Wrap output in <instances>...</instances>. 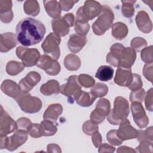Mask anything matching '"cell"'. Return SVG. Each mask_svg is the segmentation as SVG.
Returning <instances> with one entry per match:
<instances>
[{"label": "cell", "mask_w": 153, "mask_h": 153, "mask_svg": "<svg viewBox=\"0 0 153 153\" xmlns=\"http://www.w3.org/2000/svg\"><path fill=\"white\" fill-rule=\"evenodd\" d=\"M16 53L25 67L36 65L41 56L39 51L36 48H29L23 46H19Z\"/></svg>", "instance_id": "cell-7"}, {"label": "cell", "mask_w": 153, "mask_h": 153, "mask_svg": "<svg viewBox=\"0 0 153 153\" xmlns=\"http://www.w3.org/2000/svg\"><path fill=\"white\" fill-rule=\"evenodd\" d=\"M128 29L123 22H116L112 25V35L118 40H122L128 34Z\"/></svg>", "instance_id": "cell-28"}, {"label": "cell", "mask_w": 153, "mask_h": 153, "mask_svg": "<svg viewBox=\"0 0 153 153\" xmlns=\"http://www.w3.org/2000/svg\"><path fill=\"white\" fill-rule=\"evenodd\" d=\"M145 91L143 88H141L137 90L131 91L130 94V101L131 102H137L142 103L145 97Z\"/></svg>", "instance_id": "cell-42"}, {"label": "cell", "mask_w": 153, "mask_h": 153, "mask_svg": "<svg viewBox=\"0 0 153 153\" xmlns=\"http://www.w3.org/2000/svg\"><path fill=\"white\" fill-rule=\"evenodd\" d=\"M63 112V107L59 103H53L49 105L46 109L44 114L43 118L45 120H49L53 123L56 122L59 117Z\"/></svg>", "instance_id": "cell-24"}, {"label": "cell", "mask_w": 153, "mask_h": 153, "mask_svg": "<svg viewBox=\"0 0 153 153\" xmlns=\"http://www.w3.org/2000/svg\"><path fill=\"white\" fill-rule=\"evenodd\" d=\"M96 98L97 97L91 92H85L81 90L76 96L75 100L79 106L88 107L93 103Z\"/></svg>", "instance_id": "cell-27"}, {"label": "cell", "mask_w": 153, "mask_h": 153, "mask_svg": "<svg viewBox=\"0 0 153 153\" xmlns=\"http://www.w3.org/2000/svg\"><path fill=\"white\" fill-rule=\"evenodd\" d=\"M82 129L83 132L89 136L92 135L95 131L99 130L97 124L92 123L90 120L86 121L82 125Z\"/></svg>", "instance_id": "cell-44"}, {"label": "cell", "mask_w": 153, "mask_h": 153, "mask_svg": "<svg viewBox=\"0 0 153 153\" xmlns=\"http://www.w3.org/2000/svg\"><path fill=\"white\" fill-rule=\"evenodd\" d=\"M152 127L147 128L145 130H139L138 134L137 136V140L139 142H152Z\"/></svg>", "instance_id": "cell-36"}, {"label": "cell", "mask_w": 153, "mask_h": 153, "mask_svg": "<svg viewBox=\"0 0 153 153\" xmlns=\"http://www.w3.org/2000/svg\"><path fill=\"white\" fill-rule=\"evenodd\" d=\"M117 152L118 153H122V152H136L135 150L133 148L128 147L127 146H121L118 148Z\"/></svg>", "instance_id": "cell-56"}, {"label": "cell", "mask_w": 153, "mask_h": 153, "mask_svg": "<svg viewBox=\"0 0 153 153\" xmlns=\"http://www.w3.org/2000/svg\"><path fill=\"white\" fill-rule=\"evenodd\" d=\"M143 85L140 76L136 74H133V79L128 88L131 91L137 90L142 88Z\"/></svg>", "instance_id": "cell-45"}, {"label": "cell", "mask_w": 153, "mask_h": 153, "mask_svg": "<svg viewBox=\"0 0 153 153\" xmlns=\"http://www.w3.org/2000/svg\"><path fill=\"white\" fill-rule=\"evenodd\" d=\"M12 1L9 0L0 1V13H4L12 10Z\"/></svg>", "instance_id": "cell-51"}, {"label": "cell", "mask_w": 153, "mask_h": 153, "mask_svg": "<svg viewBox=\"0 0 153 153\" xmlns=\"http://www.w3.org/2000/svg\"><path fill=\"white\" fill-rule=\"evenodd\" d=\"M63 18L66 20V21L68 23L70 27H72L74 25V20H75V17L74 15L72 13H68L66 14L64 16Z\"/></svg>", "instance_id": "cell-55"}, {"label": "cell", "mask_w": 153, "mask_h": 153, "mask_svg": "<svg viewBox=\"0 0 153 153\" xmlns=\"http://www.w3.org/2000/svg\"><path fill=\"white\" fill-rule=\"evenodd\" d=\"M16 35L12 32H6L1 35L0 51L6 53L13 48L17 45Z\"/></svg>", "instance_id": "cell-20"}, {"label": "cell", "mask_w": 153, "mask_h": 153, "mask_svg": "<svg viewBox=\"0 0 153 153\" xmlns=\"http://www.w3.org/2000/svg\"><path fill=\"white\" fill-rule=\"evenodd\" d=\"M25 67L22 63L12 60L7 63L5 70L8 75L15 76L20 73L25 69Z\"/></svg>", "instance_id": "cell-33"}, {"label": "cell", "mask_w": 153, "mask_h": 153, "mask_svg": "<svg viewBox=\"0 0 153 153\" xmlns=\"http://www.w3.org/2000/svg\"><path fill=\"white\" fill-rule=\"evenodd\" d=\"M91 136H92L91 140L94 146L96 148H99V146L102 144V138L100 133L97 130L95 131Z\"/></svg>", "instance_id": "cell-52"}, {"label": "cell", "mask_w": 153, "mask_h": 153, "mask_svg": "<svg viewBox=\"0 0 153 153\" xmlns=\"http://www.w3.org/2000/svg\"><path fill=\"white\" fill-rule=\"evenodd\" d=\"M114 71L112 68L109 66H100L95 75L96 78L102 81H108L111 80L114 75Z\"/></svg>", "instance_id": "cell-30"}, {"label": "cell", "mask_w": 153, "mask_h": 153, "mask_svg": "<svg viewBox=\"0 0 153 153\" xmlns=\"http://www.w3.org/2000/svg\"><path fill=\"white\" fill-rule=\"evenodd\" d=\"M110 111L111 103L108 99L105 98L100 99L96 103L94 110L90 114V121L96 124L102 123Z\"/></svg>", "instance_id": "cell-9"}, {"label": "cell", "mask_w": 153, "mask_h": 153, "mask_svg": "<svg viewBox=\"0 0 153 153\" xmlns=\"http://www.w3.org/2000/svg\"><path fill=\"white\" fill-rule=\"evenodd\" d=\"M1 88L4 93L14 99H16L22 92L19 85L11 79L4 80L1 84Z\"/></svg>", "instance_id": "cell-21"}, {"label": "cell", "mask_w": 153, "mask_h": 153, "mask_svg": "<svg viewBox=\"0 0 153 153\" xmlns=\"http://www.w3.org/2000/svg\"><path fill=\"white\" fill-rule=\"evenodd\" d=\"M45 32L44 25L32 17H26L20 20L16 29L17 41L25 47L32 46L40 42Z\"/></svg>", "instance_id": "cell-1"}, {"label": "cell", "mask_w": 153, "mask_h": 153, "mask_svg": "<svg viewBox=\"0 0 153 153\" xmlns=\"http://www.w3.org/2000/svg\"><path fill=\"white\" fill-rule=\"evenodd\" d=\"M43 3L45 10L50 17L53 19H56L60 17L62 9L59 2L55 0L44 1Z\"/></svg>", "instance_id": "cell-26"}, {"label": "cell", "mask_w": 153, "mask_h": 153, "mask_svg": "<svg viewBox=\"0 0 153 153\" xmlns=\"http://www.w3.org/2000/svg\"><path fill=\"white\" fill-rule=\"evenodd\" d=\"M81 91V85L78 80V76L71 75L66 83L60 86V93L68 97L69 102L73 103L78 94Z\"/></svg>", "instance_id": "cell-8"}, {"label": "cell", "mask_w": 153, "mask_h": 153, "mask_svg": "<svg viewBox=\"0 0 153 153\" xmlns=\"http://www.w3.org/2000/svg\"><path fill=\"white\" fill-rule=\"evenodd\" d=\"M17 129L16 122L4 111L1 106L0 111V136H7Z\"/></svg>", "instance_id": "cell-12"}, {"label": "cell", "mask_w": 153, "mask_h": 153, "mask_svg": "<svg viewBox=\"0 0 153 153\" xmlns=\"http://www.w3.org/2000/svg\"><path fill=\"white\" fill-rule=\"evenodd\" d=\"M16 124L17 127V130H24L27 133H29V130L33 124L32 121L26 117H21L19 118L16 121Z\"/></svg>", "instance_id": "cell-41"}, {"label": "cell", "mask_w": 153, "mask_h": 153, "mask_svg": "<svg viewBox=\"0 0 153 153\" xmlns=\"http://www.w3.org/2000/svg\"><path fill=\"white\" fill-rule=\"evenodd\" d=\"M136 23L138 29L145 33H150L152 29V23L148 14L145 11H140L136 17Z\"/></svg>", "instance_id": "cell-17"}, {"label": "cell", "mask_w": 153, "mask_h": 153, "mask_svg": "<svg viewBox=\"0 0 153 153\" xmlns=\"http://www.w3.org/2000/svg\"><path fill=\"white\" fill-rule=\"evenodd\" d=\"M136 58V51L131 47H125L123 50L118 68L131 69Z\"/></svg>", "instance_id": "cell-19"}, {"label": "cell", "mask_w": 153, "mask_h": 153, "mask_svg": "<svg viewBox=\"0 0 153 153\" xmlns=\"http://www.w3.org/2000/svg\"><path fill=\"white\" fill-rule=\"evenodd\" d=\"M78 1H74V0H66V1H59V3L60 6V8L62 10L65 11H68L70 10L74 6V5L78 2Z\"/></svg>", "instance_id": "cell-50"}, {"label": "cell", "mask_w": 153, "mask_h": 153, "mask_svg": "<svg viewBox=\"0 0 153 153\" xmlns=\"http://www.w3.org/2000/svg\"><path fill=\"white\" fill-rule=\"evenodd\" d=\"M102 11V6L96 1L88 0L84 2L83 6L80 7L77 10L76 21L82 23H88L100 14Z\"/></svg>", "instance_id": "cell-3"}, {"label": "cell", "mask_w": 153, "mask_h": 153, "mask_svg": "<svg viewBox=\"0 0 153 153\" xmlns=\"http://www.w3.org/2000/svg\"><path fill=\"white\" fill-rule=\"evenodd\" d=\"M114 14L112 9L108 5L102 6V11L97 19L92 25L93 31L95 35H102L112 25Z\"/></svg>", "instance_id": "cell-4"}, {"label": "cell", "mask_w": 153, "mask_h": 153, "mask_svg": "<svg viewBox=\"0 0 153 153\" xmlns=\"http://www.w3.org/2000/svg\"><path fill=\"white\" fill-rule=\"evenodd\" d=\"M117 131V130H111L109 131L106 134V139L108 142L111 145L115 146L120 145L123 142V140L118 136Z\"/></svg>", "instance_id": "cell-43"}, {"label": "cell", "mask_w": 153, "mask_h": 153, "mask_svg": "<svg viewBox=\"0 0 153 153\" xmlns=\"http://www.w3.org/2000/svg\"><path fill=\"white\" fill-rule=\"evenodd\" d=\"M124 46L120 43L113 44L110 48V51L106 56V62L110 65L118 68L121 56Z\"/></svg>", "instance_id": "cell-16"}, {"label": "cell", "mask_w": 153, "mask_h": 153, "mask_svg": "<svg viewBox=\"0 0 153 153\" xmlns=\"http://www.w3.org/2000/svg\"><path fill=\"white\" fill-rule=\"evenodd\" d=\"M51 27L55 34L65 36L69 33L70 26L63 17H59L51 20Z\"/></svg>", "instance_id": "cell-22"}, {"label": "cell", "mask_w": 153, "mask_h": 153, "mask_svg": "<svg viewBox=\"0 0 153 153\" xmlns=\"http://www.w3.org/2000/svg\"><path fill=\"white\" fill-rule=\"evenodd\" d=\"M81 65L79 57L74 54H69L65 57L64 65L69 71H74L78 70Z\"/></svg>", "instance_id": "cell-29"}, {"label": "cell", "mask_w": 153, "mask_h": 153, "mask_svg": "<svg viewBox=\"0 0 153 153\" xmlns=\"http://www.w3.org/2000/svg\"><path fill=\"white\" fill-rule=\"evenodd\" d=\"M133 79V74L131 69L118 68L116 71L114 82L121 87H128Z\"/></svg>", "instance_id": "cell-18"}, {"label": "cell", "mask_w": 153, "mask_h": 153, "mask_svg": "<svg viewBox=\"0 0 153 153\" xmlns=\"http://www.w3.org/2000/svg\"><path fill=\"white\" fill-rule=\"evenodd\" d=\"M119 125L120 127L117 131V133L121 139L123 140H127L137 137L138 130L131 126L128 119H123Z\"/></svg>", "instance_id": "cell-14"}, {"label": "cell", "mask_w": 153, "mask_h": 153, "mask_svg": "<svg viewBox=\"0 0 153 153\" xmlns=\"http://www.w3.org/2000/svg\"><path fill=\"white\" fill-rule=\"evenodd\" d=\"M24 11L27 15L36 16L40 11L39 4L37 1H26L23 5Z\"/></svg>", "instance_id": "cell-31"}, {"label": "cell", "mask_w": 153, "mask_h": 153, "mask_svg": "<svg viewBox=\"0 0 153 153\" xmlns=\"http://www.w3.org/2000/svg\"><path fill=\"white\" fill-rule=\"evenodd\" d=\"M74 30L76 34L85 36L90 30V25L88 23H82L75 21Z\"/></svg>", "instance_id": "cell-40"}, {"label": "cell", "mask_w": 153, "mask_h": 153, "mask_svg": "<svg viewBox=\"0 0 153 153\" xmlns=\"http://www.w3.org/2000/svg\"><path fill=\"white\" fill-rule=\"evenodd\" d=\"M136 152H152V142H140L139 146L136 148Z\"/></svg>", "instance_id": "cell-46"}, {"label": "cell", "mask_w": 153, "mask_h": 153, "mask_svg": "<svg viewBox=\"0 0 153 153\" xmlns=\"http://www.w3.org/2000/svg\"><path fill=\"white\" fill-rule=\"evenodd\" d=\"M60 42L61 39L59 36L54 33L50 32L44 40L41 47L46 55L57 60L60 55L59 48Z\"/></svg>", "instance_id": "cell-6"}, {"label": "cell", "mask_w": 153, "mask_h": 153, "mask_svg": "<svg viewBox=\"0 0 153 153\" xmlns=\"http://www.w3.org/2000/svg\"><path fill=\"white\" fill-rule=\"evenodd\" d=\"M41 79V75L38 72L30 71L20 81L19 85L22 92L28 93L40 81Z\"/></svg>", "instance_id": "cell-15"}, {"label": "cell", "mask_w": 153, "mask_h": 153, "mask_svg": "<svg viewBox=\"0 0 153 153\" xmlns=\"http://www.w3.org/2000/svg\"><path fill=\"white\" fill-rule=\"evenodd\" d=\"M130 45L135 51H140L146 47L147 42L142 37H135L131 41Z\"/></svg>", "instance_id": "cell-39"}, {"label": "cell", "mask_w": 153, "mask_h": 153, "mask_svg": "<svg viewBox=\"0 0 153 153\" xmlns=\"http://www.w3.org/2000/svg\"><path fill=\"white\" fill-rule=\"evenodd\" d=\"M90 92H91L97 97H102L106 95L108 92V87L103 83L97 82L91 88Z\"/></svg>", "instance_id": "cell-35"}, {"label": "cell", "mask_w": 153, "mask_h": 153, "mask_svg": "<svg viewBox=\"0 0 153 153\" xmlns=\"http://www.w3.org/2000/svg\"><path fill=\"white\" fill-rule=\"evenodd\" d=\"M41 128L42 136H51L54 135L57 131V126L53 122L49 120H43L41 123Z\"/></svg>", "instance_id": "cell-32"}, {"label": "cell", "mask_w": 153, "mask_h": 153, "mask_svg": "<svg viewBox=\"0 0 153 153\" xmlns=\"http://www.w3.org/2000/svg\"><path fill=\"white\" fill-rule=\"evenodd\" d=\"M115 151V148L108 144V143H102L99 146V152H114Z\"/></svg>", "instance_id": "cell-53"}, {"label": "cell", "mask_w": 153, "mask_h": 153, "mask_svg": "<svg viewBox=\"0 0 153 153\" xmlns=\"http://www.w3.org/2000/svg\"><path fill=\"white\" fill-rule=\"evenodd\" d=\"M152 95H153L152 88H151L146 93V94H145V101L146 109L151 112L152 111V106H153Z\"/></svg>", "instance_id": "cell-48"}, {"label": "cell", "mask_w": 153, "mask_h": 153, "mask_svg": "<svg viewBox=\"0 0 153 153\" xmlns=\"http://www.w3.org/2000/svg\"><path fill=\"white\" fill-rule=\"evenodd\" d=\"M152 52H153V47L152 45H150L148 47H145L141 51V58L142 60L146 64H152L153 62V57H152Z\"/></svg>", "instance_id": "cell-38"}, {"label": "cell", "mask_w": 153, "mask_h": 153, "mask_svg": "<svg viewBox=\"0 0 153 153\" xmlns=\"http://www.w3.org/2000/svg\"><path fill=\"white\" fill-rule=\"evenodd\" d=\"M152 71L153 66L152 64H145L143 68V75L144 76L149 80L151 82H152Z\"/></svg>", "instance_id": "cell-49"}, {"label": "cell", "mask_w": 153, "mask_h": 153, "mask_svg": "<svg viewBox=\"0 0 153 153\" xmlns=\"http://www.w3.org/2000/svg\"><path fill=\"white\" fill-rule=\"evenodd\" d=\"M78 80L79 84L85 88L93 87L95 84L94 79L87 74H80L78 76Z\"/></svg>", "instance_id": "cell-37"}, {"label": "cell", "mask_w": 153, "mask_h": 153, "mask_svg": "<svg viewBox=\"0 0 153 153\" xmlns=\"http://www.w3.org/2000/svg\"><path fill=\"white\" fill-rule=\"evenodd\" d=\"M36 65L50 75L55 76L60 72V65L57 60L46 54L40 56Z\"/></svg>", "instance_id": "cell-10"}, {"label": "cell", "mask_w": 153, "mask_h": 153, "mask_svg": "<svg viewBox=\"0 0 153 153\" xmlns=\"http://www.w3.org/2000/svg\"><path fill=\"white\" fill-rule=\"evenodd\" d=\"M130 108L134 121L136 125L140 128L146 127L149 123V118L142 103L137 102H131Z\"/></svg>", "instance_id": "cell-11"}, {"label": "cell", "mask_w": 153, "mask_h": 153, "mask_svg": "<svg viewBox=\"0 0 153 153\" xmlns=\"http://www.w3.org/2000/svg\"><path fill=\"white\" fill-rule=\"evenodd\" d=\"M28 133L22 130H16L14 134L7 137L6 149L10 151L16 150L19 146L24 144L27 139Z\"/></svg>", "instance_id": "cell-13"}, {"label": "cell", "mask_w": 153, "mask_h": 153, "mask_svg": "<svg viewBox=\"0 0 153 153\" xmlns=\"http://www.w3.org/2000/svg\"><path fill=\"white\" fill-rule=\"evenodd\" d=\"M129 112L128 102L126 99L118 96L115 99L113 109L107 115V120L112 125H119L123 119L127 118Z\"/></svg>", "instance_id": "cell-2"}, {"label": "cell", "mask_w": 153, "mask_h": 153, "mask_svg": "<svg viewBox=\"0 0 153 153\" xmlns=\"http://www.w3.org/2000/svg\"><path fill=\"white\" fill-rule=\"evenodd\" d=\"M40 91L45 96L57 94L60 93V86L57 81L51 79L41 86Z\"/></svg>", "instance_id": "cell-25"}, {"label": "cell", "mask_w": 153, "mask_h": 153, "mask_svg": "<svg viewBox=\"0 0 153 153\" xmlns=\"http://www.w3.org/2000/svg\"><path fill=\"white\" fill-rule=\"evenodd\" d=\"M87 38L78 34H72L69 36L68 42V47L69 50L74 53L79 52L86 44Z\"/></svg>", "instance_id": "cell-23"}, {"label": "cell", "mask_w": 153, "mask_h": 153, "mask_svg": "<svg viewBox=\"0 0 153 153\" xmlns=\"http://www.w3.org/2000/svg\"><path fill=\"white\" fill-rule=\"evenodd\" d=\"M47 149L48 152H56V153H60L62 152V150L60 149V147L55 143H50L48 144L47 146Z\"/></svg>", "instance_id": "cell-54"}, {"label": "cell", "mask_w": 153, "mask_h": 153, "mask_svg": "<svg viewBox=\"0 0 153 153\" xmlns=\"http://www.w3.org/2000/svg\"><path fill=\"white\" fill-rule=\"evenodd\" d=\"M28 134L33 138H38L42 136L41 124L38 123H34L32 124Z\"/></svg>", "instance_id": "cell-47"}, {"label": "cell", "mask_w": 153, "mask_h": 153, "mask_svg": "<svg viewBox=\"0 0 153 153\" xmlns=\"http://www.w3.org/2000/svg\"><path fill=\"white\" fill-rule=\"evenodd\" d=\"M136 1H121L122 2V7L121 11L123 15L127 17L130 18L131 17L134 13V4Z\"/></svg>", "instance_id": "cell-34"}, {"label": "cell", "mask_w": 153, "mask_h": 153, "mask_svg": "<svg viewBox=\"0 0 153 153\" xmlns=\"http://www.w3.org/2000/svg\"><path fill=\"white\" fill-rule=\"evenodd\" d=\"M21 109L29 114L39 112L42 108V102L37 97L32 96L28 93H22L15 99Z\"/></svg>", "instance_id": "cell-5"}]
</instances>
